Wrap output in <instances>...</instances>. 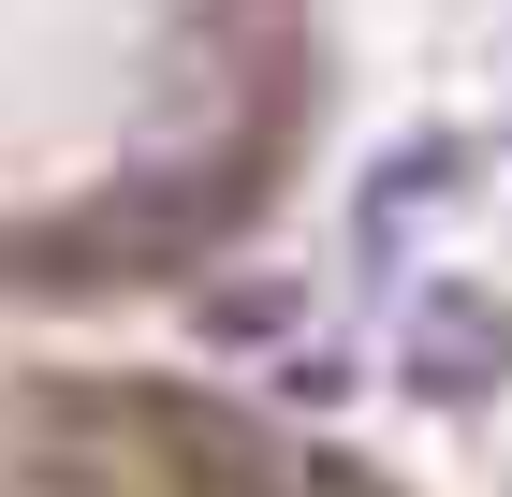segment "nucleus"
I'll return each instance as SVG.
<instances>
[{"label": "nucleus", "instance_id": "f257e3e1", "mask_svg": "<svg viewBox=\"0 0 512 497\" xmlns=\"http://www.w3.org/2000/svg\"><path fill=\"white\" fill-rule=\"evenodd\" d=\"M337 147V0H0V322L249 264Z\"/></svg>", "mask_w": 512, "mask_h": 497}, {"label": "nucleus", "instance_id": "f03ea898", "mask_svg": "<svg viewBox=\"0 0 512 497\" xmlns=\"http://www.w3.org/2000/svg\"><path fill=\"white\" fill-rule=\"evenodd\" d=\"M0 497H425L352 424L278 410L220 366L0 337Z\"/></svg>", "mask_w": 512, "mask_h": 497}]
</instances>
